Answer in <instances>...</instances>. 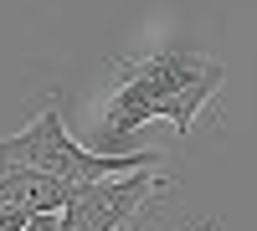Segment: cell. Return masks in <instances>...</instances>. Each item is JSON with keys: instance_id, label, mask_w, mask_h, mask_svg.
<instances>
[{"instance_id": "6da1fadb", "label": "cell", "mask_w": 257, "mask_h": 231, "mask_svg": "<svg viewBox=\"0 0 257 231\" xmlns=\"http://www.w3.org/2000/svg\"><path fill=\"white\" fill-rule=\"evenodd\" d=\"M113 93L103 103V154H134L123 149L149 118H165L175 123V134H190L196 118L211 98L221 93L226 82V67L216 57H206L196 47H155L149 57H123L113 67Z\"/></svg>"}, {"instance_id": "7a4b0ae2", "label": "cell", "mask_w": 257, "mask_h": 231, "mask_svg": "<svg viewBox=\"0 0 257 231\" xmlns=\"http://www.w3.org/2000/svg\"><path fill=\"white\" fill-rule=\"evenodd\" d=\"M0 164H21V170H36V175H52V180H67V185H98V180L160 170L165 154L160 149H134V154L82 149V144L67 134V123H62V108L47 103L26 129L0 139Z\"/></svg>"}, {"instance_id": "3957f363", "label": "cell", "mask_w": 257, "mask_h": 231, "mask_svg": "<svg viewBox=\"0 0 257 231\" xmlns=\"http://www.w3.org/2000/svg\"><path fill=\"white\" fill-rule=\"evenodd\" d=\"M160 170H139V175H118V180H98V185H77V195L67 200V211L57 216L62 231H123L149 200L165 190Z\"/></svg>"}, {"instance_id": "277c9868", "label": "cell", "mask_w": 257, "mask_h": 231, "mask_svg": "<svg viewBox=\"0 0 257 231\" xmlns=\"http://www.w3.org/2000/svg\"><path fill=\"white\" fill-rule=\"evenodd\" d=\"M26 226H31L26 205H0V231H26Z\"/></svg>"}, {"instance_id": "5b68a950", "label": "cell", "mask_w": 257, "mask_h": 231, "mask_svg": "<svg viewBox=\"0 0 257 231\" xmlns=\"http://www.w3.org/2000/svg\"><path fill=\"white\" fill-rule=\"evenodd\" d=\"M26 231H62V226H57V216H31Z\"/></svg>"}]
</instances>
